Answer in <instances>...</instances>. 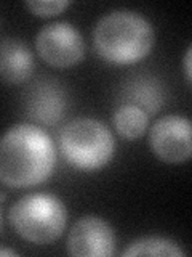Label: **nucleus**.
<instances>
[{"label":"nucleus","mask_w":192,"mask_h":257,"mask_svg":"<svg viewBox=\"0 0 192 257\" xmlns=\"http://www.w3.org/2000/svg\"><path fill=\"white\" fill-rule=\"evenodd\" d=\"M190 120L180 114L157 119L149 131V148L156 158L168 164L186 163L192 155Z\"/></svg>","instance_id":"obj_6"},{"label":"nucleus","mask_w":192,"mask_h":257,"mask_svg":"<svg viewBox=\"0 0 192 257\" xmlns=\"http://www.w3.org/2000/svg\"><path fill=\"white\" fill-rule=\"evenodd\" d=\"M24 5H26L28 10H30V13L48 18V16H56L62 13L70 5V2L69 0H30V2H26Z\"/></svg>","instance_id":"obj_13"},{"label":"nucleus","mask_w":192,"mask_h":257,"mask_svg":"<svg viewBox=\"0 0 192 257\" xmlns=\"http://www.w3.org/2000/svg\"><path fill=\"white\" fill-rule=\"evenodd\" d=\"M190 55H192V48L189 47L186 52V56H184V72H186L188 84H190Z\"/></svg>","instance_id":"obj_14"},{"label":"nucleus","mask_w":192,"mask_h":257,"mask_svg":"<svg viewBox=\"0 0 192 257\" xmlns=\"http://www.w3.org/2000/svg\"><path fill=\"white\" fill-rule=\"evenodd\" d=\"M0 255H6V257H10V255H18V252H16L14 249H8V247H0Z\"/></svg>","instance_id":"obj_15"},{"label":"nucleus","mask_w":192,"mask_h":257,"mask_svg":"<svg viewBox=\"0 0 192 257\" xmlns=\"http://www.w3.org/2000/svg\"><path fill=\"white\" fill-rule=\"evenodd\" d=\"M60 150L68 163L84 172L106 167L116 155L114 135L101 120L77 117L62 127Z\"/></svg>","instance_id":"obj_4"},{"label":"nucleus","mask_w":192,"mask_h":257,"mask_svg":"<svg viewBox=\"0 0 192 257\" xmlns=\"http://www.w3.org/2000/svg\"><path fill=\"white\" fill-rule=\"evenodd\" d=\"M68 108V93L54 79H38L24 93V111L40 125H54Z\"/></svg>","instance_id":"obj_8"},{"label":"nucleus","mask_w":192,"mask_h":257,"mask_svg":"<svg viewBox=\"0 0 192 257\" xmlns=\"http://www.w3.org/2000/svg\"><path fill=\"white\" fill-rule=\"evenodd\" d=\"M124 95L128 100L126 103L136 104L144 109L148 114H154L160 109L164 103L162 87L152 76H136L126 82Z\"/></svg>","instance_id":"obj_10"},{"label":"nucleus","mask_w":192,"mask_h":257,"mask_svg":"<svg viewBox=\"0 0 192 257\" xmlns=\"http://www.w3.org/2000/svg\"><path fill=\"white\" fill-rule=\"evenodd\" d=\"M56 148L42 127L21 122L0 137V183L29 188L44 183L54 171Z\"/></svg>","instance_id":"obj_1"},{"label":"nucleus","mask_w":192,"mask_h":257,"mask_svg":"<svg viewBox=\"0 0 192 257\" xmlns=\"http://www.w3.org/2000/svg\"><path fill=\"white\" fill-rule=\"evenodd\" d=\"M8 219L22 239L34 244H48L66 230L68 209L53 193H29L10 207Z\"/></svg>","instance_id":"obj_3"},{"label":"nucleus","mask_w":192,"mask_h":257,"mask_svg":"<svg viewBox=\"0 0 192 257\" xmlns=\"http://www.w3.org/2000/svg\"><path fill=\"white\" fill-rule=\"evenodd\" d=\"M34 74V55L21 39L6 37L0 42V80L10 85L26 82Z\"/></svg>","instance_id":"obj_9"},{"label":"nucleus","mask_w":192,"mask_h":257,"mask_svg":"<svg viewBox=\"0 0 192 257\" xmlns=\"http://www.w3.org/2000/svg\"><path fill=\"white\" fill-rule=\"evenodd\" d=\"M38 56L54 68H70L85 56V40L68 21H54L38 31L36 37Z\"/></svg>","instance_id":"obj_5"},{"label":"nucleus","mask_w":192,"mask_h":257,"mask_svg":"<svg viewBox=\"0 0 192 257\" xmlns=\"http://www.w3.org/2000/svg\"><path fill=\"white\" fill-rule=\"evenodd\" d=\"M124 257L133 255H164V257H184L186 252L174 241L162 236H142L134 239L122 252Z\"/></svg>","instance_id":"obj_12"},{"label":"nucleus","mask_w":192,"mask_h":257,"mask_svg":"<svg viewBox=\"0 0 192 257\" xmlns=\"http://www.w3.org/2000/svg\"><path fill=\"white\" fill-rule=\"evenodd\" d=\"M112 124H114L117 134L122 135L124 139L136 140L146 134L149 114L136 104L122 103L112 116Z\"/></svg>","instance_id":"obj_11"},{"label":"nucleus","mask_w":192,"mask_h":257,"mask_svg":"<svg viewBox=\"0 0 192 257\" xmlns=\"http://www.w3.org/2000/svg\"><path fill=\"white\" fill-rule=\"evenodd\" d=\"M0 223H2V209H0Z\"/></svg>","instance_id":"obj_16"},{"label":"nucleus","mask_w":192,"mask_h":257,"mask_svg":"<svg viewBox=\"0 0 192 257\" xmlns=\"http://www.w3.org/2000/svg\"><path fill=\"white\" fill-rule=\"evenodd\" d=\"M156 44L152 24L133 10H114L104 15L93 29L94 50L114 64H132L150 53Z\"/></svg>","instance_id":"obj_2"},{"label":"nucleus","mask_w":192,"mask_h":257,"mask_svg":"<svg viewBox=\"0 0 192 257\" xmlns=\"http://www.w3.org/2000/svg\"><path fill=\"white\" fill-rule=\"evenodd\" d=\"M68 252L76 257H110L116 252V233L98 215H84L69 231Z\"/></svg>","instance_id":"obj_7"}]
</instances>
